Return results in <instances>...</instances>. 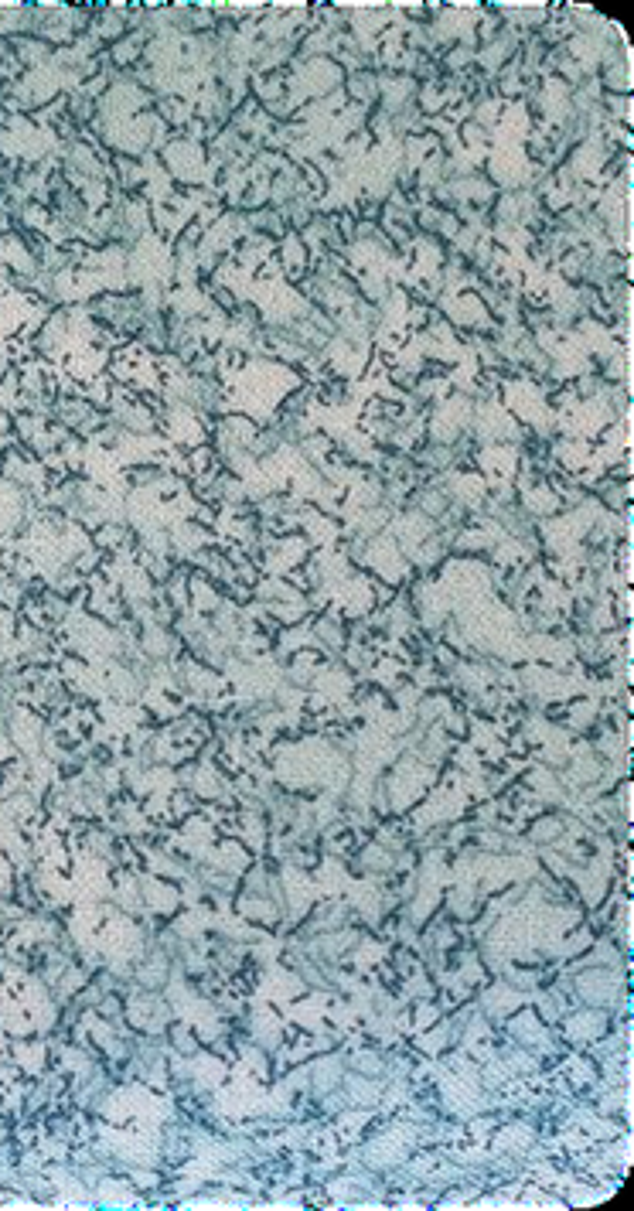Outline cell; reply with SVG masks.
Segmentation results:
<instances>
[{"instance_id": "7a4b0ae2", "label": "cell", "mask_w": 634, "mask_h": 1211, "mask_svg": "<svg viewBox=\"0 0 634 1211\" xmlns=\"http://www.w3.org/2000/svg\"><path fill=\"white\" fill-rule=\"evenodd\" d=\"M11 45H14V55H18L24 72L45 69V65L52 62V52H55V48L48 45L45 38H38V35H18V38H11Z\"/></svg>"}, {"instance_id": "6da1fadb", "label": "cell", "mask_w": 634, "mask_h": 1211, "mask_svg": "<svg viewBox=\"0 0 634 1211\" xmlns=\"http://www.w3.org/2000/svg\"><path fill=\"white\" fill-rule=\"evenodd\" d=\"M341 93H345V103H355V106H362V110H372V106L379 103V72H375L372 65H369V69L348 72Z\"/></svg>"}]
</instances>
